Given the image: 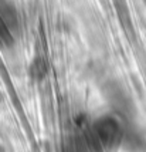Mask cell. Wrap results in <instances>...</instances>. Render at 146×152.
Listing matches in <instances>:
<instances>
[{"label":"cell","mask_w":146,"mask_h":152,"mask_svg":"<svg viewBox=\"0 0 146 152\" xmlns=\"http://www.w3.org/2000/svg\"><path fill=\"white\" fill-rule=\"evenodd\" d=\"M122 138V129L118 121L111 117H102L97 119L92 125L91 139L97 144L98 148L104 149H112L119 144Z\"/></svg>","instance_id":"6da1fadb"},{"label":"cell","mask_w":146,"mask_h":152,"mask_svg":"<svg viewBox=\"0 0 146 152\" xmlns=\"http://www.w3.org/2000/svg\"><path fill=\"white\" fill-rule=\"evenodd\" d=\"M46 73H47V66L44 63V60L36 58L33 66H31V74L36 78H41L43 75H46Z\"/></svg>","instance_id":"7a4b0ae2"}]
</instances>
